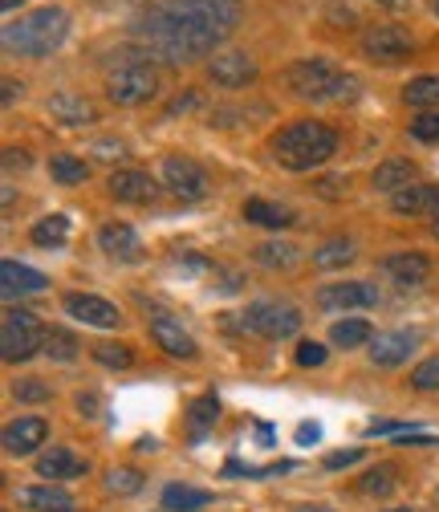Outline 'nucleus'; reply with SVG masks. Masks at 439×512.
I'll list each match as a JSON object with an SVG mask.
<instances>
[{"instance_id":"obj_1","label":"nucleus","mask_w":439,"mask_h":512,"mask_svg":"<svg viewBox=\"0 0 439 512\" xmlns=\"http://www.w3.org/2000/svg\"><path fill=\"white\" fill-rule=\"evenodd\" d=\"M135 37L147 45V53L171 61V66H183V61H196V57L216 53V45L228 33L220 25L196 17V13L171 5V0H159V5H151L135 21Z\"/></svg>"},{"instance_id":"obj_2","label":"nucleus","mask_w":439,"mask_h":512,"mask_svg":"<svg viewBox=\"0 0 439 512\" xmlns=\"http://www.w3.org/2000/svg\"><path fill=\"white\" fill-rule=\"evenodd\" d=\"M269 151H273V159H277L285 171H313V167H322V163L338 151V135L330 131L326 122L297 118V122L285 126V131L273 135Z\"/></svg>"},{"instance_id":"obj_3","label":"nucleus","mask_w":439,"mask_h":512,"mask_svg":"<svg viewBox=\"0 0 439 512\" xmlns=\"http://www.w3.org/2000/svg\"><path fill=\"white\" fill-rule=\"evenodd\" d=\"M285 82L305 102H342V98L358 94V78L338 70L334 61H326V57H301V61H293V66L285 70Z\"/></svg>"},{"instance_id":"obj_4","label":"nucleus","mask_w":439,"mask_h":512,"mask_svg":"<svg viewBox=\"0 0 439 512\" xmlns=\"http://www.w3.org/2000/svg\"><path fill=\"white\" fill-rule=\"evenodd\" d=\"M66 37H70V13L57 9V5L33 9L5 29V45L21 57H49Z\"/></svg>"},{"instance_id":"obj_5","label":"nucleus","mask_w":439,"mask_h":512,"mask_svg":"<svg viewBox=\"0 0 439 512\" xmlns=\"http://www.w3.org/2000/svg\"><path fill=\"white\" fill-rule=\"evenodd\" d=\"M155 90H159V74H155L151 53L122 57L118 66L106 74V98L114 106H139V102L155 98Z\"/></svg>"},{"instance_id":"obj_6","label":"nucleus","mask_w":439,"mask_h":512,"mask_svg":"<svg viewBox=\"0 0 439 512\" xmlns=\"http://www.w3.org/2000/svg\"><path fill=\"white\" fill-rule=\"evenodd\" d=\"M45 346V330L37 313L29 309H5V326H0V354L5 362H25Z\"/></svg>"},{"instance_id":"obj_7","label":"nucleus","mask_w":439,"mask_h":512,"mask_svg":"<svg viewBox=\"0 0 439 512\" xmlns=\"http://www.w3.org/2000/svg\"><path fill=\"white\" fill-rule=\"evenodd\" d=\"M244 326L269 338V342H281V338H293L297 326H301V309L289 305V301H253L244 313Z\"/></svg>"},{"instance_id":"obj_8","label":"nucleus","mask_w":439,"mask_h":512,"mask_svg":"<svg viewBox=\"0 0 439 512\" xmlns=\"http://www.w3.org/2000/svg\"><path fill=\"white\" fill-rule=\"evenodd\" d=\"M163 187L171 191L175 200L183 204H196L208 196V175L196 159H187V155H167L163 159Z\"/></svg>"},{"instance_id":"obj_9","label":"nucleus","mask_w":439,"mask_h":512,"mask_svg":"<svg viewBox=\"0 0 439 512\" xmlns=\"http://www.w3.org/2000/svg\"><path fill=\"white\" fill-rule=\"evenodd\" d=\"M411 49H415V41H411V33L407 29H399V25H374V29H366L362 33V53L370 57V61H403V57H411Z\"/></svg>"},{"instance_id":"obj_10","label":"nucleus","mask_w":439,"mask_h":512,"mask_svg":"<svg viewBox=\"0 0 439 512\" xmlns=\"http://www.w3.org/2000/svg\"><path fill=\"white\" fill-rule=\"evenodd\" d=\"M208 78H212L216 86H224V90H240V86H248V82L257 78V61L248 57V53H240V49L216 53V57L208 61Z\"/></svg>"},{"instance_id":"obj_11","label":"nucleus","mask_w":439,"mask_h":512,"mask_svg":"<svg viewBox=\"0 0 439 512\" xmlns=\"http://www.w3.org/2000/svg\"><path fill=\"white\" fill-rule=\"evenodd\" d=\"M318 305L322 309H370L379 305V289L366 285V281H338V285H326L318 293Z\"/></svg>"},{"instance_id":"obj_12","label":"nucleus","mask_w":439,"mask_h":512,"mask_svg":"<svg viewBox=\"0 0 439 512\" xmlns=\"http://www.w3.org/2000/svg\"><path fill=\"white\" fill-rule=\"evenodd\" d=\"M151 338H155V346L167 350L171 358H196V354H200L196 338L187 334L171 313H155V317H151Z\"/></svg>"},{"instance_id":"obj_13","label":"nucleus","mask_w":439,"mask_h":512,"mask_svg":"<svg viewBox=\"0 0 439 512\" xmlns=\"http://www.w3.org/2000/svg\"><path fill=\"white\" fill-rule=\"evenodd\" d=\"M66 313L78 317L82 326H98V330H114V326L122 322V313H118L110 301L94 297V293H70V297H66Z\"/></svg>"},{"instance_id":"obj_14","label":"nucleus","mask_w":439,"mask_h":512,"mask_svg":"<svg viewBox=\"0 0 439 512\" xmlns=\"http://www.w3.org/2000/svg\"><path fill=\"white\" fill-rule=\"evenodd\" d=\"M45 439H49V423L41 415H21L5 427V452L9 456H29Z\"/></svg>"},{"instance_id":"obj_15","label":"nucleus","mask_w":439,"mask_h":512,"mask_svg":"<svg viewBox=\"0 0 439 512\" xmlns=\"http://www.w3.org/2000/svg\"><path fill=\"white\" fill-rule=\"evenodd\" d=\"M106 187L118 204H151L159 196V183L147 171H114Z\"/></svg>"},{"instance_id":"obj_16","label":"nucleus","mask_w":439,"mask_h":512,"mask_svg":"<svg viewBox=\"0 0 439 512\" xmlns=\"http://www.w3.org/2000/svg\"><path fill=\"white\" fill-rule=\"evenodd\" d=\"M391 208L399 216H439V183H411L395 191Z\"/></svg>"},{"instance_id":"obj_17","label":"nucleus","mask_w":439,"mask_h":512,"mask_svg":"<svg viewBox=\"0 0 439 512\" xmlns=\"http://www.w3.org/2000/svg\"><path fill=\"white\" fill-rule=\"evenodd\" d=\"M419 346V334H407V330H395V334H379L370 342V362L374 366H399L411 358V350Z\"/></svg>"},{"instance_id":"obj_18","label":"nucleus","mask_w":439,"mask_h":512,"mask_svg":"<svg viewBox=\"0 0 439 512\" xmlns=\"http://www.w3.org/2000/svg\"><path fill=\"white\" fill-rule=\"evenodd\" d=\"M171 5L187 9V13H196L212 25H220L224 33H232L240 25V0H171Z\"/></svg>"},{"instance_id":"obj_19","label":"nucleus","mask_w":439,"mask_h":512,"mask_svg":"<svg viewBox=\"0 0 439 512\" xmlns=\"http://www.w3.org/2000/svg\"><path fill=\"white\" fill-rule=\"evenodd\" d=\"M98 244H102V252L114 256V261H139L143 256V240L131 224H106L98 232Z\"/></svg>"},{"instance_id":"obj_20","label":"nucleus","mask_w":439,"mask_h":512,"mask_svg":"<svg viewBox=\"0 0 439 512\" xmlns=\"http://www.w3.org/2000/svg\"><path fill=\"white\" fill-rule=\"evenodd\" d=\"M383 273L395 277L399 285H423L427 273H431V261L423 252H391L383 261Z\"/></svg>"},{"instance_id":"obj_21","label":"nucleus","mask_w":439,"mask_h":512,"mask_svg":"<svg viewBox=\"0 0 439 512\" xmlns=\"http://www.w3.org/2000/svg\"><path fill=\"white\" fill-rule=\"evenodd\" d=\"M90 464L78 460L70 447H49L45 456H37V476L41 480H70V476H82Z\"/></svg>"},{"instance_id":"obj_22","label":"nucleus","mask_w":439,"mask_h":512,"mask_svg":"<svg viewBox=\"0 0 439 512\" xmlns=\"http://www.w3.org/2000/svg\"><path fill=\"white\" fill-rule=\"evenodd\" d=\"M0 285H5V297H25V293H41L49 281H45V273H37L21 261H5L0 265Z\"/></svg>"},{"instance_id":"obj_23","label":"nucleus","mask_w":439,"mask_h":512,"mask_svg":"<svg viewBox=\"0 0 439 512\" xmlns=\"http://www.w3.org/2000/svg\"><path fill=\"white\" fill-rule=\"evenodd\" d=\"M49 114L57 122H66V126H82V122L98 118V106L90 98H82V94H57V98H49Z\"/></svg>"},{"instance_id":"obj_24","label":"nucleus","mask_w":439,"mask_h":512,"mask_svg":"<svg viewBox=\"0 0 439 512\" xmlns=\"http://www.w3.org/2000/svg\"><path fill=\"white\" fill-rule=\"evenodd\" d=\"M370 183L379 187V191H403V187L415 183V163L411 159H387V163L374 167Z\"/></svg>"},{"instance_id":"obj_25","label":"nucleus","mask_w":439,"mask_h":512,"mask_svg":"<svg viewBox=\"0 0 439 512\" xmlns=\"http://www.w3.org/2000/svg\"><path fill=\"white\" fill-rule=\"evenodd\" d=\"M17 504L29 508V512H53V508H66V504H70V492H66V488H53V484L21 488V492H17Z\"/></svg>"},{"instance_id":"obj_26","label":"nucleus","mask_w":439,"mask_h":512,"mask_svg":"<svg viewBox=\"0 0 439 512\" xmlns=\"http://www.w3.org/2000/svg\"><path fill=\"white\" fill-rule=\"evenodd\" d=\"M244 220L248 224H261V228H289V224H297V216L289 208L269 204V200H248L244 204Z\"/></svg>"},{"instance_id":"obj_27","label":"nucleus","mask_w":439,"mask_h":512,"mask_svg":"<svg viewBox=\"0 0 439 512\" xmlns=\"http://www.w3.org/2000/svg\"><path fill=\"white\" fill-rule=\"evenodd\" d=\"M212 504V492L204 488H187V484H171L163 492V508L167 512H196V508H208Z\"/></svg>"},{"instance_id":"obj_28","label":"nucleus","mask_w":439,"mask_h":512,"mask_svg":"<svg viewBox=\"0 0 439 512\" xmlns=\"http://www.w3.org/2000/svg\"><path fill=\"white\" fill-rule=\"evenodd\" d=\"M403 102L407 106H419V110H435L439 106V74H423V78L407 82Z\"/></svg>"},{"instance_id":"obj_29","label":"nucleus","mask_w":439,"mask_h":512,"mask_svg":"<svg viewBox=\"0 0 439 512\" xmlns=\"http://www.w3.org/2000/svg\"><path fill=\"white\" fill-rule=\"evenodd\" d=\"M53 362H74L78 358V338L70 334V330H61V326H53V330H45V346H41Z\"/></svg>"},{"instance_id":"obj_30","label":"nucleus","mask_w":439,"mask_h":512,"mask_svg":"<svg viewBox=\"0 0 439 512\" xmlns=\"http://www.w3.org/2000/svg\"><path fill=\"white\" fill-rule=\"evenodd\" d=\"M330 342L342 346V350H354V346H362V342H374V334H370V326L362 322V317H346V322H338V326L330 330Z\"/></svg>"},{"instance_id":"obj_31","label":"nucleus","mask_w":439,"mask_h":512,"mask_svg":"<svg viewBox=\"0 0 439 512\" xmlns=\"http://www.w3.org/2000/svg\"><path fill=\"white\" fill-rule=\"evenodd\" d=\"M257 261H261L265 269H293V265H297V244H289V240H269V244L257 248Z\"/></svg>"},{"instance_id":"obj_32","label":"nucleus","mask_w":439,"mask_h":512,"mask_svg":"<svg viewBox=\"0 0 439 512\" xmlns=\"http://www.w3.org/2000/svg\"><path fill=\"white\" fill-rule=\"evenodd\" d=\"M354 261V244L350 240H326L318 252H313V265L318 269H342V265H350Z\"/></svg>"},{"instance_id":"obj_33","label":"nucleus","mask_w":439,"mask_h":512,"mask_svg":"<svg viewBox=\"0 0 439 512\" xmlns=\"http://www.w3.org/2000/svg\"><path fill=\"white\" fill-rule=\"evenodd\" d=\"M33 244H45V248H53V244H66V236H70V220L66 216H41L37 224H33Z\"/></svg>"},{"instance_id":"obj_34","label":"nucleus","mask_w":439,"mask_h":512,"mask_svg":"<svg viewBox=\"0 0 439 512\" xmlns=\"http://www.w3.org/2000/svg\"><path fill=\"white\" fill-rule=\"evenodd\" d=\"M49 175L57 179V183H86V175H90V167L78 159V155H53L49 159Z\"/></svg>"},{"instance_id":"obj_35","label":"nucleus","mask_w":439,"mask_h":512,"mask_svg":"<svg viewBox=\"0 0 439 512\" xmlns=\"http://www.w3.org/2000/svg\"><path fill=\"white\" fill-rule=\"evenodd\" d=\"M391 488H395V468H391V464L370 468V472L358 480V492H366V496H387Z\"/></svg>"},{"instance_id":"obj_36","label":"nucleus","mask_w":439,"mask_h":512,"mask_svg":"<svg viewBox=\"0 0 439 512\" xmlns=\"http://www.w3.org/2000/svg\"><path fill=\"white\" fill-rule=\"evenodd\" d=\"M216 419H220V403H216V395H204V399L192 403V431H196V435H204L208 427H216Z\"/></svg>"},{"instance_id":"obj_37","label":"nucleus","mask_w":439,"mask_h":512,"mask_svg":"<svg viewBox=\"0 0 439 512\" xmlns=\"http://www.w3.org/2000/svg\"><path fill=\"white\" fill-rule=\"evenodd\" d=\"M106 488H110L114 496H135V492L143 488V472H135V468H114V472L106 476Z\"/></svg>"},{"instance_id":"obj_38","label":"nucleus","mask_w":439,"mask_h":512,"mask_svg":"<svg viewBox=\"0 0 439 512\" xmlns=\"http://www.w3.org/2000/svg\"><path fill=\"white\" fill-rule=\"evenodd\" d=\"M94 358H98L102 366H114V370H127V366L135 362V354L122 346V342H102V346H94Z\"/></svg>"},{"instance_id":"obj_39","label":"nucleus","mask_w":439,"mask_h":512,"mask_svg":"<svg viewBox=\"0 0 439 512\" xmlns=\"http://www.w3.org/2000/svg\"><path fill=\"white\" fill-rule=\"evenodd\" d=\"M411 139H419V143H439V110H423V114L411 122Z\"/></svg>"},{"instance_id":"obj_40","label":"nucleus","mask_w":439,"mask_h":512,"mask_svg":"<svg viewBox=\"0 0 439 512\" xmlns=\"http://www.w3.org/2000/svg\"><path fill=\"white\" fill-rule=\"evenodd\" d=\"M411 387L415 391H439V358H427L411 370Z\"/></svg>"},{"instance_id":"obj_41","label":"nucleus","mask_w":439,"mask_h":512,"mask_svg":"<svg viewBox=\"0 0 439 512\" xmlns=\"http://www.w3.org/2000/svg\"><path fill=\"white\" fill-rule=\"evenodd\" d=\"M13 395L21 403H41V399H49V387L41 378H25V382H17V387H13Z\"/></svg>"},{"instance_id":"obj_42","label":"nucleus","mask_w":439,"mask_h":512,"mask_svg":"<svg viewBox=\"0 0 439 512\" xmlns=\"http://www.w3.org/2000/svg\"><path fill=\"white\" fill-rule=\"evenodd\" d=\"M326 362V346L322 342H301L297 346V366H322Z\"/></svg>"},{"instance_id":"obj_43","label":"nucleus","mask_w":439,"mask_h":512,"mask_svg":"<svg viewBox=\"0 0 439 512\" xmlns=\"http://www.w3.org/2000/svg\"><path fill=\"white\" fill-rule=\"evenodd\" d=\"M5 167H21V171H25V167H29V151L9 147V151H5Z\"/></svg>"},{"instance_id":"obj_44","label":"nucleus","mask_w":439,"mask_h":512,"mask_svg":"<svg viewBox=\"0 0 439 512\" xmlns=\"http://www.w3.org/2000/svg\"><path fill=\"white\" fill-rule=\"evenodd\" d=\"M358 456H362L358 447H354V452H338V456H330V460H326V468H342V464H354Z\"/></svg>"},{"instance_id":"obj_45","label":"nucleus","mask_w":439,"mask_h":512,"mask_svg":"<svg viewBox=\"0 0 439 512\" xmlns=\"http://www.w3.org/2000/svg\"><path fill=\"white\" fill-rule=\"evenodd\" d=\"M318 435H322V431H318V427H313V423H301V427H297V439H301V443H309V439H318Z\"/></svg>"},{"instance_id":"obj_46","label":"nucleus","mask_w":439,"mask_h":512,"mask_svg":"<svg viewBox=\"0 0 439 512\" xmlns=\"http://www.w3.org/2000/svg\"><path fill=\"white\" fill-rule=\"evenodd\" d=\"M17 90H25V86H17L13 78H5V94H0V98H5V106H9L13 98H17Z\"/></svg>"},{"instance_id":"obj_47","label":"nucleus","mask_w":439,"mask_h":512,"mask_svg":"<svg viewBox=\"0 0 439 512\" xmlns=\"http://www.w3.org/2000/svg\"><path fill=\"white\" fill-rule=\"evenodd\" d=\"M297 512H334V508H326V504H301Z\"/></svg>"},{"instance_id":"obj_48","label":"nucleus","mask_w":439,"mask_h":512,"mask_svg":"<svg viewBox=\"0 0 439 512\" xmlns=\"http://www.w3.org/2000/svg\"><path fill=\"white\" fill-rule=\"evenodd\" d=\"M17 5H21V0H0V9H5V13H13Z\"/></svg>"},{"instance_id":"obj_49","label":"nucleus","mask_w":439,"mask_h":512,"mask_svg":"<svg viewBox=\"0 0 439 512\" xmlns=\"http://www.w3.org/2000/svg\"><path fill=\"white\" fill-rule=\"evenodd\" d=\"M53 512H78V508H74V504H66V508H53Z\"/></svg>"},{"instance_id":"obj_50","label":"nucleus","mask_w":439,"mask_h":512,"mask_svg":"<svg viewBox=\"0 0 439 512\" xmlns=\"http://www.w3.org/2000/svg\"><path fill=\"white\" fill-rule=\"evenodd\" d=\"M431 232H435V240H439V220H435V228H431Z\"/></svg>"},{"instance_id":"obj_51","label":"nucleus","mask_w":439,"mask_h":512,"mask_svg":"<svg viewBox=\"0 0 439 512\" xmlns=\"http://www.w3.org/2000/svg\"><path fill=\"white\" fill-rule=\"evenodd\" d=\"M391 512H411V508H391Z\"/></svg>"},{"instance_id":"obj_52","label":"nucleus","mask_w":439,"mask_h":512,"mask_svg":"<svg viewBox=\"0 0 439 512\" xmlns=\"http://www.w3.org/2000/svg\"><path fill=\"white\" fill-rule=\"evenodd\" d=\"M435 13H439V0H435Z\"/></svg>"},{"instance_id":"obj_53","label":"nucleus","mask_w":439,"mask_h":512,"mask_svg":"<svg viewBox=\"0 0 439 512\" xmlns=\"http://www.w3.org/2000/svg\"><path fill=\"white\" fill-rule=\"evenodd\" d=\"M383 5H391V0H383Z\"/></svg>"}]
</instances>
